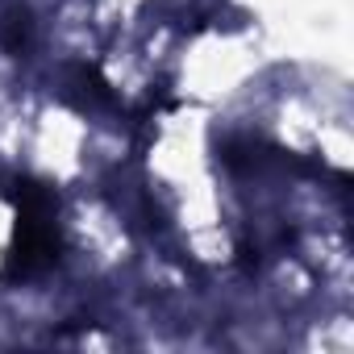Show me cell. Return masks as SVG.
Masks as SVG:
<instances>
[{"instance_id":"obj_1","label":"cell","mask_w":354,"mask_h":354,"mask_svg":"<svg viewBox=\"0 0 354 354\" xmlns=\"http://www.w3.org/2000/svg\"><path fill=\"white\" fill-rule=\"evenodd\" d=\"M13 201H17V246H13V259L5 267V279H30L38 271H46L55 259H59V225H55V201L46 188L21 180L13 188Z\"/></svg>"},{"instance_id":"obj_2","label":"cell","mask_w":354,"mask_h":354,"mask_svg":"<svg viewBox=\"0 0 354 354\" xmlns=\"http://www.w3.org/2000/svg\"><path fill=\"white\" fill-rule=\"evenodd\" d=\"M30 38V13L26 9H9V13H0V46L5 50H21Z\"/></svg>"}]
</instances>
